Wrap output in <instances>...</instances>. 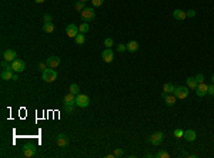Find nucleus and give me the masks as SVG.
Segmentation results:
<instances>
[{
	"label": "nucleus",
	"mask_w": 214,
	"mask_h": 158,
	"mask_svg": "<svg viewBox=\"0 0 214 158\" xmlns=\"http://www.w3.org/2000/svg\"><path fill=\"white\" fill-rule=\"evenodd\" d=\"M174 96L177 97V100H184L187 98L190 94V88L189 87H184V86H180V87H176L174 88Z\"/></svg>",
	"instance_id": "f257e3e1"
},
{
	"label": "nucleus",
	"mask_w": 214,
	"mask_h": 158,
	"mask_svg": "<svg viewBox=\"0 0 214 158\" xmlns=\"http://www.w3.org/2000/svg\"><path fill=\"white\" fill-rule=\"evenodd\" d=\"M41 77H43V80H44L46 83H53V81H56V79H57V73H56V70H53V68H46V70L43 71Z\"/></svg>",
	"instance_id": "f03ea898"
},
{
	"label": "nucleus",
	"mask_w": 214,
	"mask_h": 158,
	"mask_svg": "<svg viewBox=\"0 0 214 158\" xmlns=\"http://www.w3.org/2000/svg\"><path fill=\"white\" fill-rule=\"evenodd\" d=\"M163 140H164V134L161 133V131H157V133L151 134V135L147 138V142H150L153 145H160L161 142H163Z\"/></svg>",
	"instance_id": "7ed1b4c3"
},
{
	"label": "nucleus",
	"mask_w": 214,
	"mask_h": 158,
	"mask_svg": "<svg viewBox=\"0 0 214 158\" xmlns=\"http://www.w3.org/2000/svg\"><path fill=\"white\" fill-rule=\"evenodd\" d=\"M94 17H96V12L93 7H86L82 12V20L84 21V23H90Z\"/></svg>",
	"instance_id": "20e7f679"
},
{
	"label": "nucleus",
	"mask_w": 214,
	"mask_h": 158,
	"mask_svg": "<svg viewBox=\"0 0 214 158\" xmlns=\"http://www.w3.org/2000/svg\"><path fill=\"white\" fill-rule=\"evenodd\" d=\"M10 66H12V70L14 73H23L26 70V63L23 60H20V58H16L14 61H12Z\"/></svg>",
	"instance_id": "39448f33"
},
{
	"label": "nucleus",
	"mask_w": 214,
	"mask_h": 158,
	"mask_svg": "<svg viewBox=\"0 0 214 158\" xmlns=\"http://www.w3.org/2000/svg\"><path fill=\"white\" fill-rule=\"evenodd\" d=\"M89 104H90L89 96H86V94H78V96H76V105L77 107L86 108V107H89Z\"/></svg>",
	"instance_id": "423d86ee"
},
{
	"label": "nucleus",
	"mask_w": 214,
	"mask_h": 158,
	"mask_svg": "<svg viewBox=\"0 0 214 158\" xmlns=\"http://www.w3.org/2000/svg\"><path fill=\"white\" fill-rule=\"evenodd\" d=\"M69 137H67L66 134H59L57 137H56V144H57V147H60V148H66L67 145H69Z\"/></svg>",
	"instance_id": "0eeeda50"
},
{
	"label": "nucleus",
	"mask_w": 214,
	"mask_h": 158,
	"mask_svg": "<svg viewBox=\"0 0 214 158\" xmlns=\"http://www.w3.org/2000/svg\"><path fill=\"white\" fill-rule=\"evenodd\" d=\"M80 33L78 31V27L76 24H73V23H70V24H67V27H66V34L69 36V37H76L77 34Z\"/></svg>",
	"instance_id": "6e6552de"
},
{
	"label": "nucleus",
	"mask_w": 214,
	"mask_h": 158,
	"mask_svg": "<svg viewBox=\"0 0 214 158\" xmlns=\"http://www.w3.org/2000/svg\"><path fill=\"white\" fill-rule=\"evenodd\" d=\"M16 57H17V53L13 50V49H7V50L3 53V58L6 60V61H9V63L14 61V60H16Z\"/></svg>",
	"instance_id": "1a4fd4ad"
},
{
	"label": "nucleus",
	"mask_w": 214,
	"mask_h": 158,
	"mask_svg": "<svg viewBox=\"0 0 214 158\" xmlns=\"http://www.w3.org/2000/svg\"><path fill=\"white\" fill-rule=\"evenodd\" d=\"M161 96H163L166 104L169 105V107H173V105L176 104V101H177V97L174 96V94H167V93H163Z\"/></svg>",
	"instance_id": "9d476101"
},
{
	"label": "nucleus",
	"mask_w": 214,
	"mask_h": 158,
	"mask_svg": "<svg viewBox=\"0 0 214 158\" xmlns=\"http://www.w3.org/2000/svg\"><path fill=\"white\" fill-rule=\"evenodd\" d=\"M36 154V145H33V144H27V145H25V148H23V155L27 158L33 157V155Z\"/></svg>",
	"instance_id": "9b49d317"
},
{
	"label": "nucleus",
	"mask_w": 214,
	"mask_h": 158,
	"mask_svg": "<svg viewBox=\"0 0 214 158\" xmlns=\"http://www.w3.org/2000/svg\"><path fill=\"white\" fill-rule=\"evenodd\" d=\"M207 90H208V86L206 83H198L197 88H196V94L198 97H204L207 96Z\"/></svg>",
	"instance_id": "f8f14e48"
},
{
	"label": "nucleus",
	"mask_w": 214,
	"mask_h": 158,
	"mask_svg": "<svg viewBox=\"0 0 214 158\" xmlns=\"http://www.w3.org/2000/svg\"><path fill=\"white\" fill-rule=\"evenodd\" d=\"M101 58H103L106 63H111L113 60H114V53H113V50H111V49H106V50H103V53H101Z\"/></svg>",
	"instance_id": "ddd939ff"
},
{
	"label": "nucleus",
	"mask_w": 214,
	"mask_h": 158,
	"mask_svg": "<svg viewBox=\"0 0 214 158\" xmlns=\"http://www.w3.org/2000/svg\"><path fill=\"white\" fill-rule=\"evenodd\" d=\"M46 64H47L50 68H57L59 64H60V57H57V56H52V57L47 58Z\"/></svg>",
	"instance_id": "4468645a"
},
{
	"label": "nucleus",
	"mask_w": 214,
	"mask_h": 158,
	"mask_svg": "<svg viewBox=\"0 0 214 158\" xmlns=\"http://www.w3.org/2000/svg\"><path fill=\"white\" fill-rule=\"evenodd\" d=\"M183 138H184L185 141L193 142V141H196V138H197V134H196V131H194V130H185V131H184V135H183Z\"/></svg>",
	"instance_id": "2eb2a0df"
},
{
	"label": "nucleus",
	"mask_w": 214,
	"mask_h": 158,
	"mask_svg": "<svg viewBox=\"0 0 214 158\" xmlns=\"http://www.w3.org/2000/svg\"><path fill=\"white\" fill-rule=\"evenodd\" d=\"M173 17L176 19V20L183 21V20L187 19V13H185L184 10H181V9H176V10L173 12Z\"/></svg>",
	"instance_id": "dca6fc26"
},
{
	"label": "nucleus",
	"mask_w": 214,
	"mask_h": 158,
	"mask_svg": "<svg viewBox=\"0 0 214 158\" xmlns=\"http://www.w3.org/2000/svg\"><path fill=\"white\" fill-rule=\"evenodd\" d=\"M0 77H2V80H4V81L13 80V77H14V71H13L12 68H9V70H3V71H2V74H0Z\"/></svg>",
	"instance_id": "f3484780"
},
{
	"label": "nucleus",
	"mask_w": 214,
	"mask_h": 158,
	"mask_svg": "<svg viewBox=\"0 0 214 158\" xmlns=\"http://www.w3.org/2000/svg\"><path fill=\"white\" fill-rule=\"evenodd\" d=\"M63 101H64V104H67V105H76V96L71 94V93H69V94L64 96Z\"/></svg>",
	"instance_id": "a211bd4d"
},
{
	"label": "nucleus",
	"mask_w": 214,
	"mask_h": 158,
	"mask_svg": "<svg viewBox=\"0 0 214 158\" xmlns=\"http://www.w3.org/2000/svg\"><path fill=\"white\" fill-rule=\"evenodd\" d=\"M185 84H187V87L191 88V90H196V88H197V86H198L196 77H189V79L185 80Z\"/></svg>",
	"instance_id": "6ab92c4d"
},
{
	"label": "nucleus",
	"mask_w": 214,
	"mask_h": 158,
	"mask_svg": "<svg viewBox=\"0 0 214 158\" xmlns=\"http://www.w3.org/2000/svg\"><path fill=\"white\" fill-rule=\"evenodd\" d=\"M174 88H176V86H174L173 83H166L164 86H163V93H167V94H173V93H174Z\"/></svg>",
	"instance_id": "aec40b11"
},
{
	"label": "nucleus",
	"mask_w": 214,
	"mask_h": 158,
	"mask_svg": "<svg viewBox=\"0 0 214 158\" xmlns=\"http://www.w3.org/2000/svg\"><path fill=\"white\" fill-rule=\"evenodd\" d=\"M126 46H127V50H128V51H132V53H134V51L139 50V43L134 42V40L128 42L127 44H126Z\"/></svg>",
	"instance_id": "412c9836"
},
{
	"label": "nucleus",
	"mask_w": 214,
	"mask_h": 158,
	"mask_svg": "<svg viewBox=\"0 0 214 158\" xmlns=\"http://www.w3.org/2000/svg\"><path fill=\"white\" fill-rule=\"evenodd\" d=\"M74 42H76V44L77 46H82V44H84V42H86V37H84V34L83 33H78L76 37H74Z\"/></svg>",
	"instance_id": "4be33fe9"
},
{
	"label": "nucleus",
	"mask_w": 214,
	"mask_h": 158,
	"mask_svg": "<svg viewBox=\"0 0 214 158\" xmlns=\"http://www.w3.org/2000/svg\"><path fill=\"white\" fill-rule=\"evenodd\" d=\"M43 30H44L46 33H53L54 31V24L53 23H44V24H43Z\"/></svg>",
	"instance_id": "5701e85b"
},
{
	"label": "nucleus",
	"mask_w": 214,
	"mask_h": 158,
	"mask_svg": "<svg viewBox=\"0 0 214 158\" xmlns=\"http://www.w3.org/2000/svg\"><path fill=\"white\" fill-rule=\"evenodd\" d=\"M69 91H70L71 94H74V96H78V94H80V88H78L77 84H71L70 87H69Z\"/></svg>",
	"instance_id": "b1692460"
},
{
	"label": "nucleus",
	"mask_w": 214,
	"mask_h": 158,
	"mask_svg": "<svg viewBox=\"0 0 214 158\" xmlns=\"http://www.w3.org/2000/svg\"><path fill=\"white\" fill-rule=\"evenodd\" d=\"M89 30H90V26H89V23H83V24L78 26V31H80V33H83V34H86Z\"/></svg>",
	"instance_id": "393cba45"
},
{
	"label": "nucleus",
	"mask_w": 214,
	"mask_h": 158,
	"mask_svg": "<svg viewBox=\"0 0 214 158\" xmlns=\"http://www.w3.org/2000/svg\"><path fill=\"white\" fill-rule=\"evenodd\" d=\"M156 157H157V158H169L170 154L167 152V151H164V150H160V151H157Z\"/></svg>",
	"instance_id": "a878e982"
},
{
	"label": "nucleus",
	"mask_w": 214,
	"mask_h": 158,
	"mask_svg": "<svg viewBox=\"0 0 214 158\" xmlns=\"http://www.w3.org/2000/svg\"><path fill=\"white\" fill-rule=\"evenodd\" d=\"M104 46H106V49H111V47L114 46V42H113V39H111V37H107L106 40H104Z\"/></svg>",
	"instance_id": "bb28decb"
},
{
	"label": "nucleus",
	"mask_w": 214,
	"mask_h": 158,
	"mask_svg": "<svg viewBox=\"0 0 214 158\" xmlns=\"http://www.w3.org/2000/svg\"><path fill=\"white\" fill-rule=\"evenodd\" d=\"M173 134H174V137H176V138H183V135H184V131H183L181 128H176Z\"/></svg>",
	"instance_id": "cd10ccee"
},
{
	"label": "nucleus",
	"mask_w": 214,
	"mask_h": 158,
	"mask_svg": "<svg viewBox=\"0 0 214 158\" xmlns=\"http://www.w3.org/2000/svg\"><path fill=\"white\" fill-rule=\"evenodd\" d=\"M74 7H76V10H77V12H83V10H84V3H83V2H80V0H78L77 3L74 4Z\"/></svg>",
	"instance_id": "c85d7f7f"
},
{
	"label": "nucleus",
	"mask_w": 214,
	"mask_h": 158,
	"mask_svg": "<svg viewBox=\"0 0 214 158\" xmlns=\"http://www.w3.org/2000/svg\"><path fill=\"white\" fill-rule=\"evenodd\" d=\"M123 154H124V151L121 150V148H116L114 150V152H113V155H114V157H123Z\"/></svg>",
	"instance_id": "c756f323"
},
{
	"label": "nucleus",
	"mask_w": 214,
	"mask_h": 158,
	"mask_svg": "<svg viewBox=\"0 0 214 158\" xmlns=\"http://www.w3.org/2000/svg\"><path fill=\"white\" fill-rule=\"evenodd\" d=\"M2 68H3V70H9V68H12V66H10V64H9V61H6V60H2Z\"/></svg>",
	"instance_id": "7c9ffc66"
},
{
	"label": "nucleus",
	"mask_w": 214,
	"mask_h": 158,
	"mask_svg": "<svg viewBox=\"0 0 214 158\" xmlns=\"http://www.w3.org/2000/svg\"><path fill=\"white\" fill-rule=\"evenodd\" d=\"M126 50H127V46H126V44H123V43L117 46V51H119V53H123V51H126Z\"/></svg>",
	"instance_id": "2f4dec72"
},
{
	"label": "nucleus",
	"mask_w": 214,
	"mask_h": 158,
	"mask_svg": "<svg viewBox=\"0 0 214 158\" xmlns=\"http://www.w3.org/2000/svg\"><path fill=\"white\" fill-rule=\"evenodd\" d=\"M103 3H104V0H91V4H93L94 7H99V6H101Z\"/></svg>",
	"instance_id": "473e14b6"
},
{
	"label": "nucleus",
	"mask_w": 214,
	"mask_h": 158,
	"mask_svg": "<svg viewBox=\"0 0 214 158\" xmlns=\"http://www.w3.org/2000/svg\"><path fill=\"white\" fill-rule=\"evenodd\" d=\"M207 94L208 96H214V83H211L208 86V90H207Z\"/></svg>",
	"instance_id": "72a5a7b5"
},
{
	"label": "nucleus",
	"mask_w": 214,
	"mask_h": 158,
	"mask_svg": "<svg viewBox=\"0 0 214 158\" xmlns=\"http://www.w3.org/2000/svg\"><path fill=\"white\" fill-rule=\"evenodd\" d=\"M196 80H197V83H204V74H197L196 75Z\"/></svg>",
	"instance_id": "f704fd0d"
},
{
	"label": "nucleus",
	"mask_w": 214,
	"mask_h": 158,
	"mask_svg": "<svg viewBox=\"0 0 214 158\" xmlns=\"http://www.w3.org/2000/svg\"><path fill=\"white\" fill-rule=\"evenodd\" d=\"M43 20H44V23H52V16H50V14H44V16H43Z\"/></svg>",
	"instance_id": "c9c22d12"
},
{
	"label": "nucleus",
	"mask_w": 214,
	"mask_h": 158,
	"mask_svg": "<svg viewBox=\"0 0 214 158\" xmlns=\"http://www.w3.org/2000/svg\"><path fill=\"white\" fill-rule=\"evenodd\" d=\"M187 13V17H194L196 16V10H193V9H190L189 12H185Z\"/></svg>",
	"instance_id": "e433bc0d"
},
{
	"label": "nucleus",
	"mask_w": 214,
	"mask_h": 158,
	"mask_svg": "<svg viewBox=\"0 0 214 158\" xmlns=\"http://www.w3.org/2000/svg\"><path fill=\"white\" fill-rule=\"evenodd\" d=\"M64 110H66L67 112H73V105H67V104H64Z\"/></svg>",
	"instance_id": "4c0bfd02"
},
{
	"label": "nucleus",
	"mask_w": 214,
	"mask_h": 158,
	"mask_svg": "<svg viewBox=\"0 0 214 158\" xmlns=\"http://www.w3.org/2000/svg\"><path fill=\"white\" fill-rule=\"evenodd\" d=\"M39 67H40V70H41V71H44V70H46V64H44V63H40V64H39Z\"/></svg>",
	"instance_id": "58836bf2"
},
{
	"label": "nucleus",
	"mask_w": 214,
	"mask_h": 158,
	"mask_svg": "<svg viewBox=\"0 0 214 158\" xmlns=\"http://www.w3.org/2000/svg\"><path fill=\"white\" fill-rule=\"evenodd\" d=\"M16 80H19V75H17V73H14V77H13V81H16Z\"/></svg>",
	"instance_id": "ea45409f"
},
{
	"label": "nucleus",
	"mask_w": 214,
	"mask_h": 158,
	"mask_svg": "<svg viewBox=\"0 0 214 158\" xmlns=\"http://www.w3.org/2000/svg\"><path fill=\"white\" fill-rule=\"evenodd\" d=\"M34 2H36V3H44L46 0H34Z\"/></svg>",
	"instance_id": "a19ab883"
},
{
	"label": "nucleus",
	"mask_w": 214,
	"mask_h": 158,
	"mask_svg": "<svg viewBox=\"0 0 214 158\" xmlns=\"http://www.w3.org/2000/svg\"><path fill=\"white\" fill-rule=\"evenodd\" d=\"M211 83H214V74L211 75Z\"/></svg>",
	"instance_id": "79ce46f5"
},
{
	"label": "nucleus",
	"mask_w": 214,
	"mask_h": 158,
	"mask_svg": "<svg viewBox=\"0 0 214 158\" xmlns=\"http://www.w3.org/2000/svg\"><path fill=\"white\" fill-rule=\"evenodd\" d=\"M80 2H83V3H86V2H87V0H80Z\"/></svg>",
	"instance_id": "37998d69"
}]
</instances>
